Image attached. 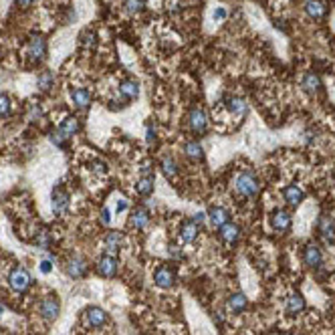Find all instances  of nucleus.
<instances>
[{"label":"nucleus","instance_id":"f257e3e1","mask_svg":"<svg viewBox=\"0 0 335 335\" xmlns=\"http://www.w3.org/2000/svg\"><path fill=\"white\" fill-rule=\"evenodd\" d=\"M234 190L242 198H255L261 190V182L253 170H242L234 178Z\"/></svg>","mask_w":335,"mask_h":335},{"label":"nucleus","instance_id":"f03ea898","mask_svg":"<svg viewBox=\"0 0 335 335\" xmlns=\"http://www.w3.org/2000/svg\"><path fill=\"white\" fill-rule=\"evenodd\" d=\"M188 128L194 135H206L210 130V117L206 113V109L202 107H192L188 111Z\"/></svg>","mask_w":335,"mask_h":335},{"label":"nucleus","instance_id":"7ed1b4c3","mask_svg":"<svg viewBox=\"0 0 335 335\" xmlns=\"http://www.w3.org/2000/svg\"><path fill=\"white\" fill-rule=\"evenodd\" d=\"M8 285L14 293H26L28 287L33 285V277H30V272L24 267H14L8 272Z\"/></svg>","mask_w":335,"mask_h":335},{"label":"nucleus","instance_id":"20e7f679","mask_svg":"<svg viewBox=\"0 0 335 335\" xmlns=\"http://www.w3.org/2000/svg\"><path fill=\"white\" fill-rule=\"evenodd\" d=\"M268 224H270V228L275 230V232H289V230H291V226H293V216L289 214L287 210L277 208V210L270 214Z\"/></svg>","mask_w":335,"mask_h":335},{"label":"nucleus","instance_id":"39448f33","mask_svg":"<svg viewBox=\"0 0 335 335\" xmlns=\"http://www.w3.org/2000/svg\"><path fill=\"white\" fill-rule=\"evenodd\" d=\"M59 311H61V301H59V297L57 295H47V297H43V301H41V305H39V313L43 315V319H47V321H55L57 319V315H59Z\"/></svg>","mask_w":335,"mask_h":335},{"label":"nucleus","instance_id":"423d86ee","mask_svg":"<svg viewBox=\"0 0 335 335\" xmlns=\"http://www.w3.org/2000/svg\"><path fill=\"white\" fill-rule=\"evenodd\" d=\"M26 53H28L30 61L41 63V61L47 57V41H45V37H41V35H33V37H30V39H28Z\"/></svg>","mask_w":335,"mask_h":335},{"label":"nucleus","instance_id":"0eeeda50","mask_svg":"<svg viewBox=\"0 0 335 335\" xmlns=\"http://www.w3.org/2000/svg\"><path fill=\"white\" fill-rule=\"evenodd\" d=\"M154 285L158 289H166V291L172 289L176 285V272H174V268L168 267V265L158 267L156 272H154Z\"/></svg>","mask_w":335,"mask_h":335},{"label":"nucleus","instance_id":"6e6552de","mask_svg":"<svg viewBox=\"0 0 335 335\" xmlns=\"http://www.w3.org/2000/svg\"><path fill=\"white\" fill-rule=\"evenodd\" d=\"M317 232L325 245H335V220L329 214H321L317 220Z\"/></svg>","mask_w":335,"mask_h":335},{"label":"nucleus","instance_id":"1a4fd4ad","mask_svg":"<svg viewBox=\"0 0 335 335\" xmlns=\"http://www.w3.org/2000/svg\"><path fill=\"white\" fill-rule=\"evenodd\" d=\"M71 206V196L63 186H57L53 190V212L55 214H67V210Z\"/></svg>","mask_w":335,"mask_h":335},{"label":"nucleus","instance_id":"9d476101","mask_svg":"<svg viewBox=\"0 0 335 335\" xmlns=\"http://www.w3.org/2000/svg\"><path fill=\"white\" fill-rule=\"evenodd\" d=\"M224 107L234 117H245L249 113V103H247L245 97H240V95H228L224 99Z\"/></svg>","mask_w":335,"mask_h":335},{"label":"nucleus","instance_id":"9b49d317","mask_svg":"<svg viewBox=\"0 0 335 335\" xmlns=\"http://www.w3.org/2000/svg\"><path fill=\"white\" fill-rule=\"evenodd\" d=\"M117 268H119V261L113 255H103L97 261V272L105 279H113L117 275Z\"/></svg>","mask_w":335,"mask_h":335},{"label":"nucleus","instance_id":"f8f14e48","mask_svg":"<svg viewBox=\"0 0 335 335\" xmlns=\"http://www.w3.org/2000/svg\"><path fill=\"white\" fill-rule=\"evenodd\" d=\"M149 224V208L147 206H135L130 212V228L143 230Z\"/></svg>","mask_w":335,"mask_h":335},{"label":"nucleus","instance_id":"ddd939ff","mask_svg":"<svg viewBox=\"0 0 335 335\" xmlns=\"http://www.w3.org/2000/svg\"><path fill=\"white\" fill-rule=\"evenodd\" d=\"M65 270H67V275L71 279H83L87 275V270H89V265H87V261L83 257H73V259L67 261Z\"/></svg>","mask_w":335,"mask_h":335},{"label":"nucleus","instance_id":"4468645a","mask_svg":"<svg viewBox=\"0 0 335 335\" xmlns=\"http://www.w3.org/2000/svg\"><path fill=\"white\" fill-rule=\"evenodd\" d=\"M303 263H305L309 268H319L323 265V253L317 245L309 242V245L303 249Z\"/></svg>","mask_w":335,"mask_h":335},{"label":"nucleus","instance_id":"2eb2a0df","mask_svg":"<svg viewBox=\"0 0 335 335\" xmlns=\"http://www.w3.org/2000/svg\"><path fill=\"white\" fill-rule=\"evenodd\" d=\"M121 245H124V232L119 230H109L105 236H103V249L107 255H117L121 251Z\"/></svg>","mask_w":335,"mask_h":335},{"label":"nucleus","instance_id":"dca6fc26","mask_svg":"<svg viewBox=\"0 0 335 335\" xmlns=\"http://www.w3.org/2000/svg\"><path fill=\"white\" fill-rule=\"evenodd\" d=\"M119 95H121V99H124L126 103L137 99L139 97V83L135 79H132V77L124 79V81L119 83Z\"/></svg>","mask_w":335,"mask_h":335},{"label":"nucleus","instance_id":"f3484780","mask_svg":"<svg viewBox=\"0 0 335 335\" xmlns=\"http://www.w3.org/2000/svg\"><path fill=\"white\" fill-rule=\"evenodd\" d=\"M206 218L210 220V224L214 226V228H220V226H224L226 222H230V212H228V208H224V206H212V208L206 212Z\"/></svg>","mask_w":335,"mask_h":335},{"label":"nucleus","instance_id":"a211bd4d","mask_svg":"<svg viewBox=\"0 0 335 335\" xmlns=\"http://www.w3.org/2000/svg\"><path fill=\"white\" fill-rule=\"evenodd\" d=\"M182 149H184V156H186L190 162H194V164H200V162H204V158H206V154H204V145H202L198 139L186 141Z\"/></svg>","mask_w":335,"mask_h":335},{"label":"nucleus","instance_id":"6ab92c4d","mask_svg":"<svg viewBox=\"0 0 335 335\" xmlns=\"http://www.w3.org/2000/svg\"><path fill=\"white\" fill-rule=\"evenodd\" d=\"M198 232H200V226L190 218V220H184L180 226V242L182 245H192V242L198 238Z\"/></svg>","mask_w":335,"mask_h":335},{"label":"nucleus","instance_id":"aec40b11","mask_svg":"<svg viewBox=\"0 0 335 335\" xmlns=\"http://www.w3.org/2000/svg\"><path fill=\"white\" fill-rule=\"evenodd\" d=\"M85 323L93 329H99L107 323V313L101 309V307H89L85 311Z\"/></svg>","mask_w":335,"mask_h":335},{"label":"nucleus","instance_id":"412c9836","mask_svg":"<svg viewBox=\"0 0 335 335\" xmlns=\"http://www.w3.org/2000/svg\"><path fill=\"white\" fill-rule=\"evenodd\" d=\"M158 166H160L162 174H164L168 180H174V178L180 174V164L176 162V158H174L172 154H164V156L160 158Z\"/></svg>","mask_w":335,"mask_h":335},{"label":"nucleus","instance_id":"4be33fe9","mask_svg":"<svg viewBox=\"0 0 335 335\" xmlns=\"http://www.w3.org/2000/svg\"><path fill=\"white\" fill-rule=\"evenodd\" d=\"M321 87H323V81H321V77L317 73H305L301 77V89L305 91V93H309V95L319 93Z\"/></svg>","mask_w":335,"mask_h":335},{"label":"nucleus","instance_id":"5701e85b","mask_svg":"<svg viewBox=\"0 0 335 335\" xmlns=\"http://www.w3.org/2000/svg\"><path fill=\"white\" fill-rule=\"evenodd\" d=\"M283 200L289 204V206H299L303 200H305V192H303V188L301 186H297V184H289V186H285L283 188Z\"/></svg>","mask_w":335,"mask_h":335},{"label":"nucleus","instance_id":"b1692460","mask_svg":"<svg viewBox=\"0 0 335 335\" xmlns=\"http://www.w3.org/2000/svg\"><path fill=\"white\" fill-rule=\"evenodd\" d=\"M247 307H249V299L245 297V293H232L226 301V309L234 315H240Z\"/></svg>","mask_w":335,"mask_h":335},{"label":"nucleus","instance_id":"393cba45","mask_svg":"<svg viewBox=\"0 0 335 335\" xmlns=\"http://www.w3.org/2000/svg\"><path fill=\"white\" fill-rule=\"evenodd\" d=\"M69 95H71V101L77 109H87L91 105V93L83 87H73L69 91Z\"/></svg>","mask_w":335,"mask_h":335},{"label":"nucleus","instance_id":"a878e982","mask_svg":"<svg viewBox=\"0 0 335 335\" xmlns=\"http://www.w3.org/2000/svg\"><path fill=\"white\" fill-rule=\"evenodd\" d=\"M218 236H220V240L226 242V245H234V242H238V238H240V226L234 224V222H226L224 226L218 228Z\"/></svg>","mask_w":335,"mask_h":335},{"label":"nucleus","instance_id":"bb28decb","mask_svg":"<svg viewBox=\"0 0 335 335\" xmlns=\"http://www.w3.org/2000/svg\"><path fill=\"white\" fill-rule=\"evenodd\" d=\"M156 190V176H139V180L135 182V192L141 198L151 196Z\"/></svg>","mask_w":335,"mask_h":335},{"label":"nucleus","instance_id":"cd10ccee","mask_svg":"<svg viewBox=\"0 0 335 335\" xmlns=\"http://www.w3.org/2000/svg\"><path fill=\"white\" fill-rule=\"evenodd\" d=\"M305 12L313 18V20H321L325 14H327V6L323 0H305V4H303Z\"/></svg>","mask_w":335,"mask_h":335},{"label":"nucleus","instance_id":"c85d7f7f","mask_svg":"<svg viewBox=\"0 0 335 335\" xmlns=\"http://www.w3.org/2000/svg\"><path fill=\"white\" fill-rule=\"evenodd\" d=\"M305 297H303L301 293H293V295H289L287 297V301H285V311L289 313V315H297V313H301L303 309H305Z\"/></svg>","mask_w":335,"mask_h":335},{"label":"nucleus","instance_id":"c756f323","mask_svg":"<svg viewBox=\"0 0 335 335\" xmlns=\"http://www.w3.org/2000/svg\"><path fill=\"white\" fill-rule=\"evenodd\" d=\"M59 130L63 132L67 137H73V135H77V134L81 132V124H79V119H77L75 115H67V117L59 124Z\"/></svg>","mask_w":335,"mask_h":335},{"label":"nucleus","instance_id":"7c9ffc66","mask_svg":"<svg viewBox=\"0 0 335 335\" xmlns=\"http://www.w3.org/2000/svg\"><path fill=\"white\" fill-rule=\"evenodd\" d=\"M145 143L149 147H156L158 145V126L154 119H147L145 121Z\"/></svg>","mask_w":335,"mask_h":335},{"label":"nucleus","instance_id":"2f4dec72","mask_svg":"<svg viewBox=\"0 0 335 335\" xmlns=\"http://www.w3.org/2000/svg\"><path fill=\"white\" fill-rule=\"evenodd\" d=\"M145 6H147L145 0H124V10L128 14H139L145 10Z\"/></svg>","mask_w":335,"mask_h":335},{"label":"nucleus","instance_id":"473e14b6","mask_svg":"<svg viewBox=\"0 0 335 335\" xmlns=\"http://www.w3.org/2000/svg\"><path fill=\"white\" fill-rule=\"evenodd\" d=\"M67 139H69V137H67L63 132H61L59 128L53 130V132H49V141H51L55 147H61V149L67 147Z\"/></svg>","mask_w":335,"mask_h":335},{"label":"nucleus","instance_id":"72a5a7b5","mask_svg":"<svg viewBox=\"0 0 335 335\" xmlns=\"http://www.w3.org/2000/svg\"><path fill=\"white\" fill-rule=\"evenodd\" d=\"M53 83H55V77H53V73L51 71H43L41 75H39V79H37V87L41 89V91H51V87H53Z\"/></svg>","mask_w":335,"mask_h":335},{"label":"nucleus","instance_id":"f704fd0d","mask_svg":"<svg viewBox=\"0 0 335 335\" xmlns=\"http://www.w3.org/2000/svg\"><path fill=\"white\" fill-rule=\"evenodd\" d=\"M51 242H53V238H51V232H49V230H39V232H37V236H35V245H37L39 249L47 251V249L51 247Z\"/></svg>","mask_w":335,"mask_h":335},{"label":"nucleus","instance_id":"c9c22d12","mask_svg":"<svg viewBox=\"0 0 335 335\" xmlns=\"http://www.w3.org/2000/svg\"><path fill=\"white\" fill-rule=\"evenodd\" d=\"M81 45L85 49H93L97 45V35L93 33V30H85V33L81 35Z\"/></svg>","mask_w":335,"mask_h":335},{"label":"nucleus","instance_id":"e433bc0d","mask_svg":"<svg viewBox=\"0 0 335 335\" xmlns=\"http://www.w3.org/2000/svg\"><path fill=\"white\" fill-rule=\"evenodd\" d=\"M10 109H12L10 97H8L6 93H0V117H8V115H10Z\"/></svg>","mask_w":335,"mask_h":335},{"label":"nucleus","instance_id":"4c0bfd02","mask_svg":"<svg viewBox=\"0 0 335 335\" xmlns=\"http://www.w3.org/2000/svg\"><path fill=\"white\" fill-rule=\"evenodd\" d=\"M41 117H43V107L39 103H33V105H30V109H28V119L30 121H39Z\"/></svg>","mask_w":335,"mask_h":335},{"label":"nucleus","instance_id":"58836bf2","mask_svg":"<svg viewBox=\"0 0 335 335\" xmlns=\"http://www.w3.org/2000/svg\"><path fill=\"white\" fill-rule=\"evenodd\" d=\"M168 253H170V257L176 259V261H182V259H184V251H182L178 245H170V247H168Z\"/></svg>","mask_w":335,"mask_h":335},{"label":"nucleus","instance_id":"ea45409f","mask_svg":"<svg viewBox=\"0 0 335 335\" xmlns=\"http://www.w3.org/2000/svg\"><path fill=\"white\" fill-rule=\"evenodd\" d=\"M39 268H41V272L49 275V272L53 270V261H51V259H43V261L39 263Z\"/></svg>","mask_w":335,"mask_h":335},{"label":"nucleus","instance_id":"a19ab883","mask_svg":"<svg viewBox=\"0 0 335 335\" xmlns=\"http://www.w3.org/2000/svg\"><path fill=\"white\" fill-rule=\"evenodd\" d=\"M101 224H103V226H109V224H111V210H109L107 206H103V210H101Z\"/></svg>","mask_w":335,"mask_h":335},{"label":"nucleus","instance_id":"79ce46f5","mask_svg":"<svg viewBox=\"0 0 335 335\" xmlns=\"http://www.w3.org/2000/svg\"><path fill=\"white\" fill-rule=\"evenodd\" d=\"M212 16H214V20L216 22H222L226 16H228V12H226V8H222V6H218L216 10H214V14H212Z\"/></svg>","mask_w":335,"mask_h":335},{"label":"nucleus","instance_id":"37998d69","mask_svg":"<svg viewBox=\"0 0 335 335\" xmlns=\"http://www.w3.org/2000/svg\"><path fill=\"white\" fill-rule=\"evenodd\" d=\"M192 220H194L198 226H202V224H204V220H206V212H196V214L192 216Z\"/></svg>","mask_w":335,"mask_h":335},{"label":"nucleus","instance_id":"c03bdc74","mask_svg":"<svg viewBox=\"0 0 335 335\" xmlns=\"http://www.w3.org/2000/svg\"><path fill=\"white\" fill-rule=\"evenodd\" d=\"M93 170H95L97 174H105V172H107V164H105V162H95V164H93Z\"/></svg>","mask_w":335,"mask_h":335},{"label":"nucleus","instance_id":"a18cd8bd","mask_svg":"<svg viewBox=\"0 0 335 335\" xmlns=\"http://www.w3.org/2000/svg\"><path fill=\"white\" fill-rule=\"evenodd\" d=\"M128 210V200L126 198H119L117 200V212H126Z\"/></svg>","mask_w":335,"mask_h":335},{"label":"nucleus","instance_id":"49530a36","mask_svg":"<svg viewBox=\"0 0 335 335\" xmlns=\"http://www.w3.org/2000/svg\"><path fill=\"white\" fill-rule=\"evenodd\" d=\"M14 2H16V4L20 6V8H28L30 4H33V2H35V0H14Z\"/></svg>","mask_w":335,"mask_h":335},{"label":"nucleus","instance_id":"de8ad7c7","mask_svg":"<svg viewBox=\"0 0 335 335\" xmlns=\"http://www.w3.org/2000/svg\"><path fill=\"white\" fill-rule=\"evenodd\" d=\"M2 311H4V309H2V305H0V315H2Z\"/></svg>","mask_w":335,"mask_h":335},{"label":"nucleus","instance_id":"09e8293b","mask_svg":"<svg viewBox=\"0 0 335 335\" xmlns=\"http://www.w3.org/2000/svg\"><path fill=\"white\" fill-rule=\"evenodd\" d=\"M289 335H299V333H289Z\"/></svg>","mask_w":335,"mask_h":335}]
</instances>
